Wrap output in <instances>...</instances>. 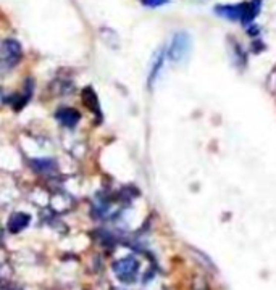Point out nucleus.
Instances as JSON below:
<instances>
[{"instance_id": "obj_10", "label": "nucleus", "mask_w": 276, "mask_h": 290, "mask_svg": "<svg viewBox=\"0 0 276 290\" xmlns=\"http://www.w3.org/2000/svg\"><path fill=\"white\" fill-rule=\"evenodd\" d=\"M262 2L263 0H250V2H247L246 15L241 21L242 24H246V26H250V24H252V21L257 18V15L262 10Z\"/></svg>"}, {"instance_id": "obj_9", "label": "nucleus", "mask_w": 276, "mask_h": 290, "mask_svg": "<svg viewBox=\"0 0 276 290\" xmlns=\"http://www.w3.org/2000/svg\"><path fill=\"white\" fill-rule=\"evenodd\" d=\"M165 58H167V48H160L157 55L153 56L152 68L149 73V87H152L153 82H155L157 78L160 76V71H161V68H163V63H165Z\"/></svg>"}, {"instance_id": "obj_14", "label": "nucleus", "mask_w": 276, "mask_h": 290, "mask_svg": "<svg viewBox=\"0 0 276 290\" xmlns=\"http://www.w3.org/2000/svg\"><path fill=\"white\" fill-rule=\"evenodd\" d=\"M258 32H260V31H258L257 26H249V29H247V34H249V36H257Z\"/></svg>"}, {"instance_id": "obj_2", "label": "nucleus", "mask_w": 276, "mask_h": 290, "mask_svg": "<svg viewBox=\"0 0 276 290\" xmlns=\"http://www.w3.org/2000/svg\"><path fill=\"white\" fill-rule=\"evenodd\" d=\"M139 268H141V264L134 256L121 258L113 263V271H115L117 277L121 280V282H126V284L134 282L136 277L139 276Z\"/></svg>"}, {"instance_id": "obj_12", "label": "nucleus", "mask_w": 276, "mask_h": 290, "mask_svg": "<svg viewBox=\"0 0 276 290\" xmlns=\"http://www.w3.org/2000/svg\"><path fill=\"white\" fill-rule=\"evenodd\" d=\"M233 55H234V58H236V65H238V66H244V65H246L247 55H246L244 50H242V47H241L239 44H234V47H233Z\"/></svg>"}, {"instance_id": "obj_11", "label": "nucleus", "mask_w": 276, "mask_h": 290, "mask_svg": "<svg viewBox=\"0 0 276 290\" xmlns=\"http://www.w3.org/2000/svg\"><path fill=\"white\" fill-rule=\"evenodd\" d=\"M83 102L87 106L89 110L94 111L97 116L100 118V106H99V98H97L95 92L92 90V87H86L83 90Z\"/></svg>"}, {"instance_id": "obj_7", "label": "nucleus", "mask_w": 276, "mask_h": 290, "mask_svg": "<svg viewBox=\"0 0 276 290\" xmlns=\"http://www.w3.org/2000/svg\"><path fill=\"white\" fill-rule=\"evenodd\" d=\"M31 222V216L28 213H13L8 219V230L12 234H18L23 229H26Z\"/></svg>"}, {"instance_id": "obj_6", "label": "nucleus", "mask_w": 276, "mask_h": 290, "mask_svg": "<svg viewBox=\"0 0 276 290\" xmlns=\"http://www.w3.org/2000/svg\"><path fill=\"white\" fill-rule=\"evenodd\" d=\"M50 206L55 213H62V211H68L71 206H73V198L59 190V192H55L50 198Z\"/></svg>"}, {"instance_id": "obj_4", "label": "nucleus", "mask_w": 276, "mask_h": 290, "mask_svg": "<svg viewBox=\"0 0 276 290\" xmlns=\"http://www.w3.org/2000/svg\"><path fill=\"white\" fill-rule=\"evenodd\" d=\"M29 166L37 174H55L57 171H59V163H57V160L48 158V156L29 160Z\"/></svg>"}, {"instance_id": "obj_3", "label": "nucleus", "mask_w": 276, "mask_h": 290, "mask_svg": "<svg viewBox=\"0 0 276 290\" xmlns=\"http://www.w3.org/2000/svg\"><path fill=\"white\" fill-rule=\"evenodd\" d=\"M246 8H247V2H241L234 5H216L215 13L220 16V18L230 20V21H242V18H244L246 15Z\"/></svg>"}, {"instance_id": "obj_13", "label": "nucleus", "mask_w": 276, "mask_h": 290, "mask_svg": "<svg viewBox=\"0 0 276 290\" xmlns=\"http://www.w3.org/2000/svg\"><path fill=\"white\" fill-rule=\"evenodd\" d=\"M141 2L145 5V7H150V8H157V7H163L167 5L170 0H141Z\"/></svg>"}, {"instance_id": "obj_8", "label": "nucleus", "mask_w": 276, "mask_h": 290, "mask_svg": "<svg viewBox=\"0 0 276 290\" xmlns=\"http://www.w3.org/2000/svg\"><path fill=\"white\" fill-rule=\"evenodd\" d=\"M32 81L31 79H26V86H24V90L21 94H16V95H13V98L10 97L8 100H5V102H8L12 106H15V110H21L24 105H26L28 102H29V98H31V95H32Z\"/></svg>"}, {"instance_id": "obj_15", "label": "nucleus", "mask_w": 276, "mask_h": 290, "mask_svg": "<svg viewBox=\"0 0 276 290\" xmlns=\"http://www.w3.org/2000/svg\"><path fill=\"white\" fill-rule=\"evenodd\" d=\"M5 102V98H4V94H2V89H0V103Z\"/></svg>"}, {"instance_id": "obj_1", "label": "nucleus", "mask_w": 276, "mask_h": 290, "mask_svg": "<svg viewBox=\"0 0 276 290\" xmlns=\"http://www.w3.org/2000/svg\"><path fill=\"white\" fill-rule=\"evenodd\" d=\"M192 50L191 36L186 31H178L167 48V56L175 63H181L189 56Z\"/></svg>"}, {"instance_id": "obj_5", "label": "nucleus", "mask_w": 276, "mask_h": 290, "mask_svg": "<svg viewBox=\"0 0 276 290\" xmlns=\"http://www.w3.org/2000/svg\"><path fill=\"white\" fill-rule=\"evenodd\" d=\"M55 120L59 121L65 128H75L81 120V114L78 110L70 108V106H63L55 113Z\"/></svg>"}]
</instances>
